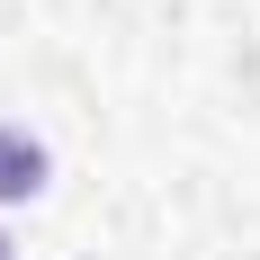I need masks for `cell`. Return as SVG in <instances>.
I'll return each mask as SVG.
<instances>
[{"label":"cell","mask_w":260,"mask_h":260,"mask_svg":"<svg viewBox=\"0 0 260 260\" xmlns=\"http://www.w3.org/2000/svg\"><path fill=\"white\" fill-rule=\"evenodd\" d=\"M36 188H45V153L0 126V198H36Z\"/></svg>","instance_id":"6da1fadb"},{"label":"cell","mask_w":260,"mask_h":260,"mask_svg":"<svg viewBox=\"0 0 260 260\" xmlns=\"http://www.w3.org/2000/svg\"><path fill=\"white\" fill-rule=\"evenodd\" d=\"M0 260H9V242H0Z\"/></svg>","instance_id":"7a4b0ae2"}]
</instances>
